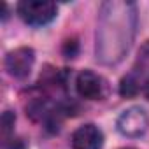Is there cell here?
<instances>
[{"label":"cell","mask_w":149,"mask_h":149,"mask_svg":"<svg viewBox=\"0 0 149 149\" xmlns=\"http://www.w3.org/2000/svg\"><path fill=\"white\" fill-rule=\"evenodd\" d=\"M137 26V7L133 2L102 4L97 26V60L114 65L128 53Z\"/></svg>","instance_id":"6da1fadb"},{"label":"cell","mask_w":149,"mask_h":149,"mask_svg":"<svg viewBox=\"0 0 149 149\" xmlns=\"http://www.w3.org/2000/svg\"><path fill=\"white\" fill-rule=\"evenodd\" d=\"M19 18L32 26H42L54 19L56 6L47 0H23L18 4Z\"/></svg>","instance_id":"7a4b0ae2"},{"label":"cell","mask_w":149,"mask_h":149,"mask_svg":"<svg viewBox=\"0 0 149 149\" xmlns=\"http://www.w3.org/2000/svg\"><path fill=\"white\" fill-rule=\"evenodd\" d=\"M76 88H77L79 97L86 100H102L109 93L107 81L91 70H83L79 74L76 79Z\"/></svg>","instance_id":"3957f363"},{"label":"cell","mask_w":149,"mask_h":149,"mask_svg":"<svg viewBox=\"0 0 149 149\" xmlns=\"http://www.w3.org/2000/svg\"><path fill=\"white\" fill-rule=\"evenodd\" d=\"M147 126H149V118L146 111L140 107H130L125 112H121V116L118 118V130L125 137H132V139L140 137L144 135Z\"/></svg>","instance_id":"277c9868"},{"label":"cell","mask_w":149,"mask_h":149,"mask_svg":"<svg viewBox=\"0 0 149 149\" xmlns=\"http://www.w3.org/2000/svg\"><path fill=\"white\" fill-rule=\"evenodd\" d=\"M35 61V53L32 47H18L6 56V68L13 77H26Z\"/></svg>","instance_id":"5b68a950"},{"label":"cell","mask_w":149,"mask_h":149,"mask_svg":"<svg viewBox=\"0 0 149 149\" xmlns=\"http://www.w3.org/2000/svg\"><path fill=\"white\" fill-rule=\"evenodd\" d=\"M104 133L95 125H83L72 133V149H102Z\"/></svg>","instance_id":"8992f818"},{"label":"cell","mask_w":149,"mask_h":149,"mask_svg":"<svg viewBox=\"0 0 149 149\" xmlns=\"http://www.w3.org/2000/svg\"><path fill=\"white\" fill-rule=\"evenodd\" d=\"M140 88H142V84L132 76V74H128V76L123 77V81L119 84V93L123 97H133V95H137L140 91Z\"/></svg>","instance_id":"52a82bcc"},{"label":"cell","mask_w":149,"mask_h":149,"mask_svg":"<svg viewBox=\"0 0 149 149\" xmlns=\"http://www.w3.org/2000/svg\"><path fill=\"white\" fill-rule=\"evenodd\" d=\"M14 121H16V116L11 111H6L4 116H2V132H4V135H7L11 132V128L14 126Z\"/></svg>","instance_id":"ba28073f"},{"label":"cell","mask_w":149,"mask_h":149,"mask_svg":"<svg viewBox=\"0 0 149 149\" xmlns=\"http://www.w3.org/2000/svg\"><path fill=\"white\" fill-rule=\"evenodd\" d=\"M6 149H25V144L19 139H13L11 144H6Z\"/></svg>","instance_id":"9c48e42d"},{"label":"cell","mask_w":149,"mask_h":149,"mask_svg":"<svg viewBox=\"0 0 149 149\" xmlns=\"http://www.w3.org/2000/svg\"><path fill=\"white\" fill-rule=\"evenodd\" d=\"M144 95H146V98L149 100V77H147V81L144 83Z\"/></svg>","instance_id":"30bf717a"},{"label":"cell","mask_w":149,"mask_h":149,"mask_svg":"<svg viewBox=\"0 0 149 149\" xmlns=\"http://www.w3.org/2000/svg\"><path fill=\"white\" fill-rule=\"evenodd\" d=\"M126 149H130V147H126Z\"/></svg>","instance_id":"8fae6325"}]
</instances>
